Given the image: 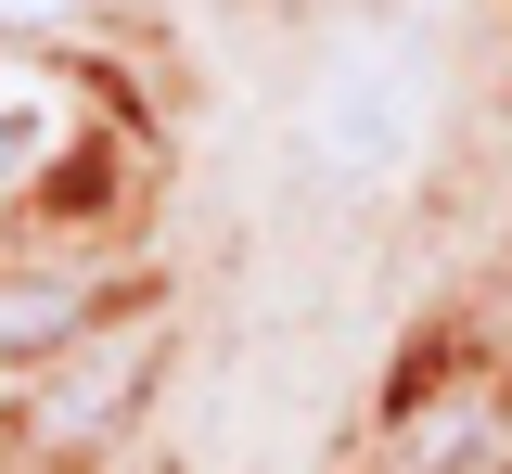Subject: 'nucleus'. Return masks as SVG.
Returning a JSON list of instances; mask_svg holds the SVG:
<instances>
[{
	"label": "nucleus",
	"instance_id": "obj_1",
	"mask_svg": "<svg viewBox=\"0 0 512 474\" xmlns=\"http://www.w3.org/2000/svg\"><path fill=\"white\" fill-rule=\"evenodd\" d=\"M0 13H52V0H0Z\"/></svg>",
	"mask_w": 512,
	"mask_h": 474
}]
</instances>
